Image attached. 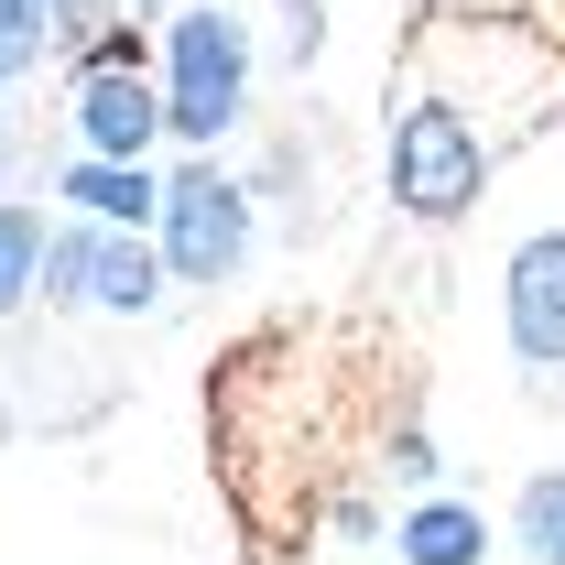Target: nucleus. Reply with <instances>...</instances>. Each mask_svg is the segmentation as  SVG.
Wrapping results in <instances>:
<instances>
[{
  "mask_svg": "<svg viewBox=\"0 0 565 565\" xmlns=\"http://www.w3.org/2000/svg\"><path fill=\"white\" fill-rule=\"evenodd\" d=\"M207 457L262 565H294L316 533H370L381 490H435L414 338L381 316H282L239 338L207 381Z\"/></svg>",
  "mask_w": 565,
  "mask_h": 565,
  "instance_id": "1",
  "label": "nucleus"
},
{
  "mask_svg": "<svg viewBox=\"0 0 565 565\" xmlns=\"http://www.w3.org/2000/svg\"><path fill=\"white\" fill-rule=\"evenodd\" d=\"M565 120V44L511 11H424L392 55V207L457 228L500 163Z\"/></svg>",
  "mask_w": 565,
  "mask_h": 565,
  "instance_id": "2",
  "label": "nucleus"
},
{
  "mask_svg": "<svg viewBox=\"0 0 565 565\" xmlns=\"http://www.w3.org/2000/svg\"><path fill=\"white\" fill-rule=\"evenodd\" d=\"M163 131L174 141H217L239 131V109H250V33H239V11H174V33H163Z\"/></svg>",
  "mask_w": 565,
  "mask_h": 565,
  "instance_id": "3",
  "label": "nucleus"
},
{
  "mask_svg": "<svg viewBox=\"0 0 565 565\" xmlns=\"http://www.w3.org/2000/svg\"><path fill=\"white\" fill-rule=\"evenodd\" d=\"M152 217H163V273L174 282H228L250 262V185L217 174V163H185L152 196Z\"/></svg>",
  "mask_w": 565,
  "mask_h": 565,
  "instance_id": "4",
  "label": "nucleus"
},
{
  "mask_svg": "<svg viewBox=\"0 0 565 565\" xmlns=\"http://www.w3.org/2000/svg\"><path fill=\"white\" fill-rule=\"evenodd\" d=\"M141 44L131 22H109V44L76 66V141L98 152V163H141V141L163 131V87L141 76Z\"/></svg>",
  "mask_w": 565,
  "mask_h": 565,
  "instance_id": "5",
  "label": "nucleus"
},
{
  "mask_svg": "<svg viewBox=\"0 0 565 565\" xmlns=\"http://www.w3.org/2000/svg\"><path fill=\"white\" fill-rule=\"evenodd\" d=\"M33 294L44 305H87V316H152L163 305V273H152V250L120 239V228H66V239H44Z\"/></svg>",
  "mask_w": 565,
  "mask_h": 565,
  "instance_id": "6",
  "label": "nucleus"
},
{
  "mask_svg": "<svg viewBox=\"0 0 565 565\" xmlns=\"http://www.w3.org/2000/svg\"><path fill=\"white\" fill-rule=\"evenodd\" d=\"M500 316H511V359H522L533 403H565V228H533L511 250Z\"/></svg>",
  "mask_w": 565,
  "mask_h": 565,
  "instance_id": "7",
  "label": "nucleus"
},
{
  "mask_svg": "<svg viewBox=\"0 0 565 565\" xmlns=\"http://www.w3.org/2000/svg\"><path fill=\"white\" fill-rule=\"evenodd\" d=\"M392 555H403V565H479V555H490V522H479L468 500H435V490H414L403 533H392Z\"/></svg>",
  "mask_w": 565,
  "mask_h": 565,
  "instance_id": "8",
  "label": "nucleus"
},
{
  "mask_svg": "<svg viewBox=\"0 0 565 565\" xmlns=\"http://www.w3.org/2000/svg\"><path fill=\"white\" fill-rule=\"evenodd\" d=\"M152 196H163V185H152L141 163H98V152H87V163L66 174V207H87L98 228H141V217H152Z\"/></svg>",
  "mask_w": 565,
  "mask_h": 565,
  "instance_id": "9",
  "label": "nucleus"
},
{
  "mask_svg": "<svg viewBox=\"0 0 565 565\" xmlns=\"http://www.w3.org/2000/svg\"><path fill=\"white\" fill-rule=\"evenodd\" d=\"M511 544L533 565H565V479L544 468V479H522V500H511Z\"/></svg>",
  "mask_w": 565,
  "mask_h": 565,
  "instance_id": "10",
  "label": "nucleus"
},
{
  "mask_svg": "<svg viewBox=\"0 0 565 565\" xmlns=\"http://www.w3.org/2000/svg\"><path fill=\"white\" fill-rule=\"evenodd\" d=\"M33 262H44V217L0 207V305H33Z\"/></svg>",
  "mask_w": 565,
  "mask_h": 565,
  "instance_id": "11",
  "label": "nucleus"
},
{
  "mask_svg": "<svg viewBox=\"0 0 565 565\" xmlns=\"http://www.w3.org/2000/svg\"><path fill=\"white\" fill-rule=\"evenodd\" d=\"M55 55V22H44V0H0V76L44 66Z\"/></svg>",
  "mask_w": 565,
  "mask_h": 565,
  "instance_id": "12",
  "label": "nucleus"
},
{
  "mask_svg": "<svg viewBox=\"0 0 565 565\" xmlns=\"http://www.w3.org/2000/svg\"><path fill=\"white\" fill-rule=\"evenodd\" d=\"M0 435H11V403H0Z\"/></svg>",
  "mask_w": 565,
  "mask_h": 565,
  "instance_id": "13",
  "label": "nucleus"
}]
</instances>
